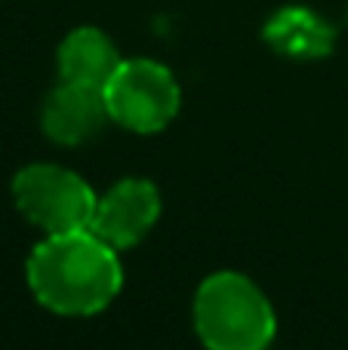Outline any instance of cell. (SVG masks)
<instances>
[{
  "label": "cell",
  "instance_id": "obj_8",
  "mask_svg": "<svg viewBox=\"0 0 348 350\" xmlns=\"http://www.w3.org/2000/svg\"><path fill=\"white\" fill-rule=\"evenodd\" d=\"M55 62H59V77L65 83L105 90V83L121 68L123 59L105 31L84 25V28H74L71 34H65V40L59 43V53H55Z\"/></svg>",
  "mask_w": 348,
  "mask_h": 350
},
{
  "label": "cell",
  "instance_id": "obj_2",
  "mask_svg": "<svg viewBox=\"0 0 348 350\" xmlns=\"http://www.w3.org/2000/svg\"><path fill=\"white\" fill-rule=\"evenodd\" d=\"M195 332L207 350H269L277 317L247 273L216 271L195 292Z\"/></svg>",
  "mask_w": 348,
  "mask_h": 350
},
{
  "label": "cell",
  "instance_id": "obj_4",
  "mask_svg": "<svg viewBox=\"0 0 348 350\" xmlns=\"http://www.w3.org/2000/svg\"><path fill=\"white\" fill-rule=\"evenodd\" d=\"M102 96L111 123L136 135L166 129L182 108V92L173 71L154 59H123Z\"/></svg>",
  "mask_w": 348,
  "mask_h": 350
},
{
  "label": "cell",
  "instance_id": "obj_7",
  "mask_svg": "<svg viewBox=\"0 0 348 350\" xmlns=\"http://www.w3.org/2000/svg\"><path fill=\"white\" fill-rule=\"evenodd\" d=\"M265 43L296 62L327 59L336 46V28L308 6H284L265 22Z\"/></svg>",
  "mask_w": 348,
  "mask_h": 350
},
{
  "label": "cell",
  "instance_id": "obj_3",
  "mask_svg": "<svg viewBox=\"0 0 348 350\" xmlns=\"http://www.w3.org/2000/svg\"><path fill=\"white\" fill-rule=\"evenodd\" d=\"M16 209L43 234L86 230L96 212V191L74 170L55 163H31L12 178Z\"/></svg>",
  "mask_w": 348,
  "mask_h": 350
},
{
  "label": "cell",
  "instance_id": "obj_1",
  "mask_svg": "<svg viewBox=\"0 0 348 350\" xmlns=\"http://www.w3.org/2000/svg\"><path fill=\"white\" fill-rule=\"evenodd\" d=\"M25 277L31 295L59 317H96L123 289L117 249L90 228L74 234H47L31 249Z\"/></svg>",
  "mask_w": 348,
  "mask_h": 350
},
{
  "label": "cell",
  "instance_id": "obj_5",
  "mask_svg": "<svg viewBox=\"0 0 348 350\" xmlns=\"http://www.w3.org/2000/svg\"><path fill=\"white\" fill-rule=\"evenodd\" d=\"M160 191L148 178H121L96 200L90 230L102 237L108 246L133 249L154 230L160 218Z\"/></svg>",
  "mask_w": 348,
  "mask_h": 350
},
{
  "label": "cell",
  "instance_id": "obj_6",
  "mask_svg": "<svg viewBox=\"0 0 348 350\" xmlns=\"http://www.w3.org/2000/svg\"><path fill=\"white\" fill-rule=\"evenodd\" d=\"M108 108H105L102 90L80 83H65L62 80L47 96L40 108V126L49 142L62 148H80L92 142L108 123Z\"/></svg>",
  "mask_w": 348,
  "mask_h": 350
}]
</instances>
